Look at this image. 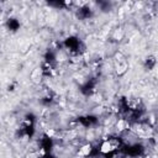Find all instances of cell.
Instances as JSON below:
<instances>
[{
  "mask_svg": "<svg viewBox=\"0 0 158 158\" xmlns=\"http://www.w3.org/2000/svg\"><path fill=\"white\" fill-rule=\"evenodd\" d=\"M46 135L48 137H54L56 136V130L54 128H47L46 130Z\"/></svg>",
  "mask_w": 158,
  "mask_h": 158,
  "instance_id": "3957f363",
  "label": "cell"
},
{
  "mask_svg": "<svg viewBox=\"0 0 158 158\" xmlns=\"http://www.w3.org/2000/svg\"><path fill=\"white\" fill-rule=\"evenodd\" d=\"M26 158H37V154L36 153H30L26 156Z\"/></svg>",
  "mask_w": 158,
  "mask_h": 158,
  "instance_id": "277c9868",
  "label": "cell"
},
{
  "mask_svg": "<svg viewBox=\"0 0 158 158\" xmlns=\"http://www.w3.org/2000/svg\"><path fill=\"white\" fill-rule=\"evenodd\" d=\"M115 148H116V147H115V144H114V142H112L111 139H105V141L101 143V146H100V153L107 154V153L112 152Z\"/></svg>",
  "mask_w": 158,
  "mask_h": 158,
  "instance_id": "6da1fadb",
  "label": "cell"
},
{
  "mask_svg": "<svg viewBox=\"0 0 158 158\" xmlns=\"http://www.w3.org/2000/svg\"><path fill=\"white\" fill-rule=\"evenodd\" d=\"M90 152H91V144H90V143H86V144H83V146L79 148L78 156H80V157H86V156L90 154Z\"/></svg>",
  "mask_w": 158,
  "mask_h": 158,
  "instance_id": "7a4b0ae2",
  "label": "cell"
}]
</instances>
